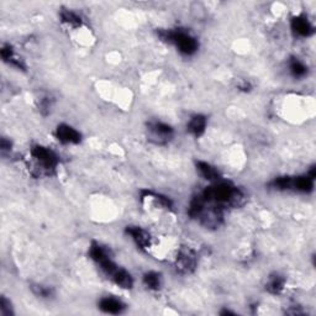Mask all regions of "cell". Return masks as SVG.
Instances as JSON below:
<instances>
[{
    "mask_svg": "<svg viewBox=\"0 0 316 316\" xmlns=\"http://www.w3.org/2000/svg\"><path fill=\"white\" fill-rule=\"evenodd\" d=\"M314 189V179L309 176L291 177L290 190H296L302 193H310Z\"/></svg>",
    "mask_w": 316,
    "mask_h": 316,
    "instance_id": "cell-10",
    "label": "cell"
},
{
    "mask_svg": "<svg viewBox=\"0 0 316 316\" xmlns=\"http://www.w3.org/2000/svg\"><path fill=\"white\" fill-rule=\"evenodd\" d=\"M238 89L242 91H250L251 90V84L248 82H242L240 85H238Z\"/></svg>",
    "mask_w": 316,
    "mask_h": 316,
    "instance_id": "cell-23",
    "label": "cell"
},
{
    "mask_svg": "<svg viewBox=\"0 0 316 316\" xmlns=\"http://www.w3.org/2000/svg\"><path fill=\"white\" fill-rule=\"evenodd\" d=\"M289 69L291 75L295 77V78H303L308 73V67L302 61L298 60V58H291L289 61Z\"/></svg>",
    "mask_w": 316,
    "mask_h": 316,
    "instance_id": "cell-18",
    "label": "cell"
},
{
    "mask_svg": "<svg viewBox=\"0 0 316 316\" xmlns=\"http://www.w3.org/2000/svg\"><path fill=\"white\" fill-rule=\"evenodd\" d=\"M221 315H235V312L230 311V310H224V311H221Z\"/></svg>",
    "mask_w": 316,
    "mask_h": 316,
    "instance_id": "cell-24",
    "label": "cell"
},
{
    "mask_svg": "<svg viewBox=\"0 0 316 316\" xmlns=\"http://www.w3.org/2000/svg\"><path fill=\"white\" fill-rule=\"evenodd\" d=\"M126 234L133 238L140 250H147L151 246V236L146 230L141 229L139 226H127Z\"/></svg>",
    "mask_w": 316,
    "mask_h": 316,
    "instance_id": "cell-7",
    "label": "cell"
},
{
    "mask_svg": "<svg viewBox=\"0 0 316 316\" xmlns=\"http://www.w3.org/2000/svg\"><path fill=\"white\" fill-rule=\"evenodd\" d=\"M125 308H126V305H125L124 303L120 302L119 299H115V298H103V299L99 302V309L101 311L106 312V314H121L122 311H124Z\"/></svg>",
    "mask_w": 316,
    "mask_h": 316,
    "instance_id": "cell-8",
    "label": "cell"
},
{
    "mask_svg": "<svg viewBox=\"0 0 316 316\" xmlns=\"http://www.w3.org/2000/svg\"><path fill=\"white\" fill-rule=\"evenodd\" d=\"M157 35L162 41L168 42V44H173L178 48V51H179L180 53L185 54V56H192V54H194L195 52L198 51V40L183 29H159L157 31Z\"/></svg>",
    "mask_w": 316,
    "mask_h": 316,
    "instance_id": "cell-2",
    "label": "cell"
},
{
    "mask_svg": "<svg viewBox=\"0 0 316 316\" xmlns=\"http://www.w3.org/2000/svg\"><path fill=\"white\" fill-rule=\"evenodd\" d=\"M56 139L64 145H78L82 141V135L75 127L61 124L56 128Z\"/></svg>",
    "mask_w": 316,
    "mask_h": 316,
    "instance_id": "cell-6",
    "label": "cell"
},
{
    "mask_svg": "<svg viewBox=\"0 0 316 316\" xmlns=\"http://www.w3.org/2000/svg\"><path fill=\"white\" fill-rule=\"evenodd\" d=\"M147 130H148V137L152 142L156 145H165L173 139V128L170 125L163 124L159 121L150 122L147 125Z\"/></svg>",
    "mask_w": 316,
    "mask_h": 316,
    "instance_id": "cell-4",
    "label": "cell"
},
{
    "mask_svg": "<svg viewBox=\"0 0 316 316\" xmlns=\"http://www.w3.org/2000/svg\"><path fill=\"white\" fill-rule=\"evenodd\" d=\"M89 257H90L95 263H98V265H100V263H103L104 261H106L108 258H111L108 248L101 246L100 244H98V242L95 241L91 242L90 247H89Z\"/></svg>",
    "mask_w": 316,
    "mask_h": 316,
    "instance_id": "cell-12",
    "label": "cell"
},
{
    "mask_svg": "<svg viewBox=\"0 0 316 316\" xmlns=\"http://www.w3.org/2000/svg\"><path fill=\"white\" fill-rule=\"evenodd\" d=\"M110 279H111L116 285L124 288V289H131V288L134 287V278L131 277L130 273L125 271L124 268H120V267H119L118 271L114 273V275Z\"/></svg>",
    "mask_w": 316,
    "mask_h": 316,
    "instance_id": "cell-14",
    "label": "cell"
},
{
    "mask_svg": "<svg viewBox=\"0 0 316 316\" xmlns=\"http://www.w3.org/2000/svg\"><path fill=\"white\" fill-rule=\"evenodd\" d=\"M40 111L44 115H47L52 108V99L50 97H45L40 100Z\"/></svg>",
    "mask_w": 316,
    "mask_h": 316,
    "instance_id": "cell-21",
    "label": "cell"
},
{
    "mask_svg": "<svg viewBox=\"0 0 316 316\" xmlns=\"http://www.w3.org/2000/svg\"><path fill=\"white\" fill-rule=\"evenodd\" d=\"M31 290L35 295H38L39 298H44V299H48V298L53 295V289L51 287H45V285L41 284H32Z\"/></svg>",
    "mask_w": 316,
    "mask_h": 316,
    "instance_id": "cell-19",
    "label": "cell"
},
{
    "mask_svg": "<svg viewBox=\"0 0 316 316\" xmlns=\"http://www.w3.org/2000/svg\"><path fill=\"white\" fill-rule=\"evenodd\" d=\"M31 156L46 174H52L58 165V157L50 148L40 145L32 146Z\"/></svg>",
    "mask_w": 316,
    "mask_h": 316,
    "instance_id": "cell-3",
    "label": "cell"
},
{
    "mask_svg": "<svg viewBox=\"0 0 316 316\" xmlns=\"http://www.w3.org/2000/svg\"><path fill=\"white\" fill-rule=\"evenodd\" d=\"M60 17L62 23L67 24V25H69L72 27H81L83 24L82 17L79 16L78 14L72 10H67V9H63V10L61 11Z\"/></svg>",
    "mask_w": 316,
    "mask_h": 316,
    "instance_id": "cell-16",
    "label": "cell"
},
{
    "mask_svg": "<svg viewBox=\"0 0 316 316\" xmlns=\"http://www.w3.org/2000/svg\"><path fill=\"white\" fill-rule=\"evenodd\" d=\"M196 170H198L200 176L204 179L211 180V182H217L220 179V173L215 167H213L210 163L204 161L196 162Z\"/></svg>",
    "mask_w": 316,
    "mask_h": 316,
    "instance_id": "cell-13",
    "label": "cell"
},
{
    "mask_svg": "<svg viewBox=\"0 0 316 316\" xmlns=\"http://www.w3.org/2000/svg\"><path fill=\"white\" fill-rule=\"evenodd\" d=\"M0 147H2V151H8V150H11V142L10 141H8L5 137H3L2 142H0Z\"/></svg>",
    "mask_w": 316,
    "mask_h": 316,
    "instance_id": "cell-22",
    "label": "cell"
},
{
    "mask_svg": "<svg viewBox=\"0 0 316 316\" xmlns=\"http://www.w3.org/2000/svg\"><path fill=\"white\" fill-rule=\"evenodd\" d=\"M176 268L183 274H190L196 268V256L190 248H183L179 251L176 258Z\"/></svg>",
    "mask_w": 316,
    "mask_h": 316,
    "instance_id": "cell-5",
    "label": "cell"
},
{
    "mask_svg": "<svg viewBox=\"0 0 316 316\" xmlns=\"http://www.w3.org/2000/svg\"><path fill=\"white\" fill-rule=\"evenodd\" d=\"M201 198L208 204L216 205L220 208H238L245 202V194L237 187L230 183H216L208 187L201 193Z\"/></svg>",
    "mask_w": 316,
    "mask_h": 316,
    "instance_id": "cell-1",
    "label": "cell"
},
{
    "mask_svg": "<svg viewBox=\"0 0 316 316\" xmlns=\"http://www.w3.org/2000/svg\"><path fill=\"white\" fill-rule=\"evenodd\" d=\"M291 29L302 38H309L314 33V26L304 16H295L291 19Z\"/></svg>",
    "mask_w": 316,
    "mask_h": 316,
    "instance_id": "cell-9",
    "label": "cell"
},
{
    "mask_svg": "<svg viewBox=\"0 0 316 316\" xmlns=\"http://www.w3.org/2000/svg\"><path fill=\"white\" fill-rule=\"evenodd\" d=\"M207 118L204 115H194L190 118V120L187 125V128L192 135H194L195 137H200L202 134L205 133V128H207Z\"/></svg>",
    "mask_w": 316,
    "mask_h": 316,
    "instance_id": "cell-11",
    "label": "cell"
},
{
    "mask_svg": "<svg viewBox=\"0 0 316 316\" xmlns=\"http://www.w3.org/2000/svg\"><path fill=\"white\" fill-rule=\"evenodd\" d=\"M143 283L148 289L158 290L162 285V277L157 272H147L143 275Z\"/></svg>",
    "mask_w": 316,
    "mask_h": 316,
    "instance_id": "cell-17",
    "label": "cell"
},
{
    "mask_svg": "<svg viewBox=\"0 0 316 316\" xmlns=\"http://www.w3.org/2000/svg\"><path fill=\"white\" fill-rule=\"evenodd\" d=\"M284 284H285V279L282 277V275L274 273V274H272L271 277H269L268 282H267L266 289L271 294H279L284 289Z\"/></svg>",
    "mask_w": 316,
    "mask_h": 316,
    "instance_id": "cell-15",
    "label": "cell"
},
{
    "mask_svg": "<svg viewBox=\"0 0 316 316\" xmlns=\"http://www.w3.org/2000/svg\"><path fill=\"white\" fill-rule=\"evenodd\" d=\"M0 314L3 316H10L14 314L11 304L5 296H2V300H0Z\"/></svg>",
    "mask_w": 316,
    "mask_h": 316,
    "instance_id": "cell-20",
    "label": "cell"
}]
</instances>
